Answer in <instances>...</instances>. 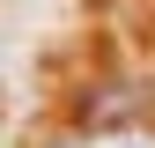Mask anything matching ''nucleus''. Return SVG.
Masks as SVG:
<instances>
[{
    "instance_id": "obj_2",
    "label": "nucleus",
    "mask_w": 155,
    "mask_h": 148,
    "mask_svg": "<svg viewBox=\"0 0 155 148\" xmlns=\"http://www.w3.org/2000/svg\"><path fill=\"white\" fill-rule=\"evenodd\" d=\"M45 148H155V126H74L52 133Z\"/></svg>"
},
{
    "instance_id": "obj_1",
    "label": "nucleus",
    "mask_w": 155,
    "mask_h": 148,
    "mask_svg": "<svg viewBox=\"0 0 155 148\" xmlns=\"http://www.w3.org/2000/svg\"><path fill=\"white\" fill-rule=\"evenodd\" d=\"M81 126H155V89L118 74L104 89H81Z\"/></svg>"
}]
</instances>
